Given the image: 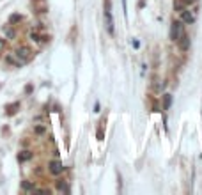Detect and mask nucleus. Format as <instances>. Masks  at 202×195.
I'll list each match as a JSON object with an SVG mask.
<instances>
[{
	"label": "nucleus",
	"mask_w": 202,
	"mask_h": 195,
	"mask_svg": "<svg viewBox=\"0 0 202 195\" xmlns=\"http://www.w3.org/2000/svg\"><path fill=\"white\" fill-rule=\"evenodd\" d=\"M105 25L108 34H114V18H112V4L110 0H105Z\"/></svg>",
	"instance_id": "nucleus-1"
},
{
	"label": "nucleus",
	"mask_w": 202,
	"mask_h": 195,
	"mask_svg": "<svg viewBox=\"0 0 202 195\" xmlns=\"http://www.w3.org/2000/svg\"><path fill=\"white\" fill-rule=\"evenodd\" d=\"M14 55L20 60V64H25V62H28V60L32 59V50L28 48V46H20V48H16Z\"/></svg>",
	"instance_id": "nucleus-2"
},
{
	"label": "nucleus",
	"mask_w": 202,
	"mask_h": 195,
	"mask_svg": "<svg viewBox=\"0 0 202 195\" xmlns=\"http://www.w3.org/2000/svg\"><path fill=\"white\" fill-rule=\"evenodd\" d=\"M181 36H183V22H177V20H175V22L172 23V28H170V39H172V41H177Z\"/></svg>",
	"instance_id": "nucleus-3"
},
{
	"label": "nucleus",
	"mask_w": 202,
	"mask_h": 195,
	"mask_svg": "<svg viewBox=\"0 0 202 195\" xmlns=\"http://www.w3.org/2000/svg\"><path fill=\"white\" fill-rule=\"evenodd\" d=\"M48 170H50V174H53V176H59V174L64 170V167H62V163H60L59 160H52V162L48 163Z\"/></svg>",
	"instance_id": "nucleus-4"
},
{
	"label": "nucleus",
	"mask_w": 202,
	"mask_h": 195,
	"mask_svg": "<svg viewBox=\"0 0 202 195\" xmlns=\"http://www.w3.org/2000/svg\"><path fill=\"white\" fill-rule=\"evenodd\" d=\"M177 43H179V48L183 50V52H186V50L190 48V38H188V36H185V34L177 39Z\"/></svg>",
	"instance_id": "nucleus-5"
},
{
	"label": "nucleus",
	"mask_w": 202,
	"mask_h": 195,
	"mask_svg": "<svg viewBox=\"0 0 202 195\" xmlns=\"http://www.w3.org/2000/svg\"><path fill=\"white\" fill-rule=\"evenodd\" d=\"M30 158H32V151H20L18 152V162H28V160H30Z\"/></svg>",
	"instance_id": "nucleus-6"
},
{
	"label": "nucleus",
	"mask_w": 202,
	"mask_h": 195,
	"mask_svg": "<svg viewBox=\"0 0 202 195\" xmlns=\"http://www.w3.org/2000/svg\"><path fill=\"white\" fill-rule=\"evenodd\" d=\"M181 14H183V22H185V23H193V20H195L193 14H190V11H186V9H183Z\"/></svg>",
	"instance_id": "nucleus-7"
},
{
	"label": "nucleus",
	"mask_w": 202,
	"mask_h": 195,
	"mask_svg": "<svg viewBox=\"0 0 202 195\" xmlns=\"http://www.w3.org/2000/svg\"><path fill=\"white\" fill-rule=\"evenodd\" d=\"M170 105H172V96L170 94H165L163 96V110H169Z\"/></svg>",
	"instance_id": "nucleus-8"
},
{
	"label": "nucleus",
	"mask_w": 202,
	"mask_h": 195,
	"mask_svg": "<svg viewBox=\"0 0 202 195\" xmlns=\"http://www.w3.org/2000/svg\"><path fill=\"white\" fill-rule=\"evenodd\" d=\"M174 9L181 12L183 9H186V2H183V0H175V2H174Z\"/></svg>",
	"instance_id": "nucleus-9"
},
{
	"label": "nucleus",
	"mask_w": 202,
	"mask_h": 195,
	"mask_svg": "<svg viewBox=\"0 0 202 195\" xmlns=\"http://www.w3.org/2000/svg\"><path fill=\"white\" fill-rule=\"evenodd\" d=\"M18 108H20V103H14V105H7V115H12L16 114Z\"/></svg>",
	"instance_id": "nucleus-10"
},
{
	"label": "nucleus",
	"mask_w": 202,
	"mask_h": 195,
	"mask_svg": "<svg viewBox=\"0 0 202 195\" xmlns=\"http://www.w3.org/2000/svg\"><path fill=\"white\" fill-rule=\"evenodd\" d=\"M22 188L23 190H28V192H34V184L30 181H23L22 183Z\"/></svg>",
	"instance_id": "nucleus-11"
},
{
	"label": "nucleus",
	"mask_w": 202,
	"mask_h": 195,
	"mask_svg": "<svg viewBox=\"0 0 202 195\" xmlns=\"http://www.w3.org/2000/svg\"><path fill=\"white\" fill-rule=\"evenodd\" d=\"M4 30H6V32H7V36H9V38H16V32H14V30H12V28L11 27H4Z\"/></svg>",
	"instance_id": "nucleus-12"
},
{
	"label": "nucleus",
	"mask_w": 202,
	"mask_h": 195,
	"mask_svg": "<svg viewBox=\"0 0 202 195\" xmlns=\"http://www.w3.org/2000/svg\"><path fill=\"white\" fill-rule=\"evenodd\" d=\"M59 190H62V192H69V188H67V184L64 183V181H60L59 183V186H57Z\"/></svg>",
	"instance_id": "nucleus-13"
},
{
	"label": "nucleus",
	"mask_w": 202,
	"mask_h": 195,
	"mask_svg": "<svg viewBox=\"0 0 202 195\" xmlns=\"http://www.w3.org/2000/svg\"><path fill=\"white\" fill-rule=\"evenodd\" d=\"M6 46H7V43H6V39H4V38H0V53H2V52H4V50H6Z\"/></svg>",
	"instance_id": "nucleus-14"
},
{
	"label": "nucleus",
	"mask_w": 202,
	"mask_h": 195,
	"mask_svg": "<svg viewBox=\"0 0 202 195\" xmlns=\"http://www.w3.org/2000/svg\"><path fill=\"white\" fill-rule=\"evenodd\" d=\"M34 131H36L37 135H43V133H44V126H36V128H34Z\"/></svg>",
	"instance_id": "nucleus-15"
},
{
	"label": "nucleus",
	"mask_w": 202,
	"mask_h": 195,
	"mask_svg": "<svg viewBox=\"0 0 202 195\" xmlns=\"http://www.w3.org/2000/svg\"><path fill=\"white\" fill-rule=\"evenodd\" d=\"M16 22H22V16H20V14H14V16H11V23H16Z\"/></svg>",
	"instance_id": "nucleus-16"
},
{
	"label": "nucleus",
	"mask_w": 202,
	"mask_h": 195,
	"mask_svg": "<svg viewBox=\"0 0 202 195\" xmlns=\"http://www.w3.org/2000/svg\"><path fill=\"white\" fill-rule=\"evenodd\" d=\"M30 38H32V41H36V43H39V41H41V38H39V36H37L36 32L30 34Z\"/></svg>",
	"instance_id": "nucleus-17"
}]
</instances>
